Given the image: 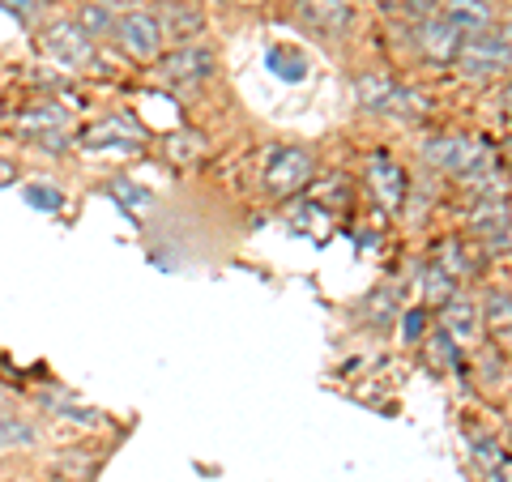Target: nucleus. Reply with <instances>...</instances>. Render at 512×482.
<instances>
[{
    "instance_id": "obj_1",
    "label": "nucleus",
    "mask_w": 512,
    "mask_h": 482,
    "mask_svg": "<svg viewBox=\"0 0 512 482\" xmlns=\"http://www.w3.org/2000/svg\"><path fill=\"white\" fill-rule=\"evenodd\" d=\"M457 69L461 77L470 82H483V77H500L508 73V30H478V35H466L461 39V52H457Z\"/></svg>"
},
{
    "instance_id": "obj_28",
    "label": "nucleus",
    "mask_w": 512,
    "mask_h": 482,
    "mask_svg": "<svg viewBox=\"0 0 512 482\" xmlns=\"http://www.w3.org/2000/svg\"><path fill=\"white\" fill-rule=\"evenodd\" d=\"M77 26H82L86 35L94 39V30H107V26H111V13H107L103 5H86V9H82V22H77Z\"/></svg>"
},
{
    "instance_id": "obj_27",
    "label": "nucleus",
    "mask_w": 512,
    "mask_h": 482,
    "mask_svg": "<svg viewBox=\"0 0 512 482\" xmlns=\"http://www.w3.org/2000/svg\"><path fill=\"white\" fill-rule=\"evenodd\" d=\"M26 201L35 205V210H47V214H56L60 205H64L60 192H56V188H47V184H30V188H26Z\"/></svg>"
},
{
    "instance_id": "obj_8",
    "label": "nucleus",
    "mask_w": 512,
    "mask_h": 482,
    "mask_svg": "<svg viewBox=\"0 0 512 482\" xmlns=\"http://www.w3.org/2000/svg\"><path fill=\"white\" fill-rule=\"evenodd\" d=\"M299 22L312 30V35L325 39H342L350 30V5L346 0H295Z\"/></svg>"
},
{
    "instance_id": "obj_33",
    "label": "nucleus",
    "mask_w": 512,
    "mask_h": 482,
    "mask_svg": "<svg viewBox=\"0 0 512 482\" xmlns=\"http://www.w3.org/2000/svg\"><path fill=\"white\" fill-rule=\"evenodd\" d=\"M222 5H239V9H252V5H265V0H222Z\"/></svg>"
},
{
    "instance_id": "obj_5",
    "label": "nucleus",
    "mask_w": 512,
    "mask_h": 482,
    "mask_svg": "<svg viewBox=\"0 0 512 482\" xmlns=\"http://www.w3.org/2000/svg\"><path fill=\"white\" fill-rule=\"evenodd\" d=\"M43 52L60 60L64 69H90L94 64V39L77 22H56L43 35Z\"/></svg>"
},
{
    "instance_id": "obj_16",
    "label": "nucleus",
    "mask_w": 512,
    "mask_h": 482,
    "mask_svg": "<svg viewBox=\"0 0 512 482\" xmlns=\"http://www.w3.org/2000/svg\"><path fill=\"white\" fill-rule=\"evenodd\" d=\"M380 111H389V116H397V120H423L431 111V99L414 86H393L389 99L380 103Z\"/></svg>"
},
{
    "instance_id": "obj_2",
    "label": "nucleus",
    "mask_w": 512,
    "mask_h": 482,
    "mask_svg": "<svg viewBox=\"0 0 512 482\" xmlns=\"http://www.w3.org/2000/svg\"><path fill=\"white\" fill-rule=\"evenodd\" d=\"M158 77H163L167 86H175V90L201 86V82H210L214 77V56L205 52V47H197V43H184V47H175V52L158 56Z\"/></svg>"
},
{
    "instance_id": "obj_30",
    "label": "nucleus",
    "mask_w": 512,
    "mask_h": 482,
    "mask_svg": "<svg viewBox=\"0 0 512 482\" xmlns=\"http://www.w3.org/2000/svg\"><path fill=\"white\" fill-rule=\"evenodd\" d=\"M440 13V0H406V18H414V22H431Z\"/></svg>"
},
{
    "instance_id": "obj_24",
    "label": "nucleus",
    "mask_w": 512,
    "mask_h": 482,
    "mask_svg": "<svg viewBox=\"0 0 512 482\" xmlns=\"http://www.w3.org/2000/svg\"><path fill=\"white\" fill-rule=\"evenodd\" d=\"M295 231H312L316 239L329 235V214L320 205H295Z\"/></svg>"
},
{
    "instance_id": "obj_22",
    "label": "nucleus",
    "mask_w": 512,
    "mask_h": 482,
    "mask_svg": "<svg viewBox=\"0 0 512 482\" xmlns=\"http://www.w3.org/2000/svg\"><path fill=\"white\" fill-rule=\"evenodd\" d=\"M363 312H367V320H372V325H393V316H397V291L393 286H380V291L372 295L363 303Z\"/></svg>"
},
{
    "instance_id": "obj_13",
    "label": "nucleus",
    "mask_w": 512,
    "mask_h": 482,
    "mask_svg": "<svg viewBox=\"0 0 512 482\" xmlns=\"http://www.w3.org/2000/svg\"><path fill=\"white\" fill-rule=\"evenodd\" d=\"M444 333L448 337H453V342H474V337H478V308H474V299H466V295H453V299H448L444 303Z\"/></svg>"
},
{
    "instance_id": "obj_3",
    "label": "nucleus",
    "mask_w": 512,
    "mask_h": 482,
    "mask_svg": "<svg viewBox=\"0 0 512 482\" xmlns=\"http://www.w3.org/2000/svg\"><path fill=\"white\" fill-rule=\"evenodd\" d=\"M470 227L483 235V244L491 252H508V188L495 192H478L474 210H470Z\"/></svg>"
},
{
    "instance_id": "obj_19",
    "label": "nucleus",
    "mask_w": 512,
    "mask_h": 482,
    "mask_svg": "<svg viewBox=\"0 0 512 482\" xmlns=\"http://www.w3.org/2000/svg\"><path fill=\"white\" fill-rule=\"evenodd\" d=\"M107 197L116 201L120 210L141 214V210H150L154 192H150V188H141V184H133V180H111V184H107Z\"/></svg>"
},
{
    "instance_id": "obj_12",
    "label": "nucleus",
    "mask_w": 512,
    "mask_h": 482,
    "mask_svg": "<svg viewBox=\"0 0 512 482\" xmlns=\"http://www.w3.org/2000/svg\"><path fill=\"white\" fill-rule=\"evenodd\" d=\"M64 124H69V116H64V107H35L26 111V116H18V133H26L30 141H39V146H60L64 141Z\"/></svg>"
},
{
    "instance_id": "obj_29",
    "label": "nucleus",
    "mask_w": 512,
    "mask_h": 482,
    "mask_svg": "<svg viewBox=\"0 0 512 482\" xmlns=\"http://www.w3.org/2000/svg\"><path fill=\"white\" fill-rule=\"evenodd\" d=\"M0 9L13 13V18H18V22H35L43 5H39V0H0Z\"/></svg>"
},
{
    "instance_id": "obj_9",
    "label": "nucleus",
    "mask_w": 512,
    "mask_h": 482,
    "mask_svg": "<svg viewBox=\"0 0 512 482\" xmlns=\"http://www.w3.org/2000/svg\"><path fill=\"white\" fill-rule=\"evenodd\" d=\"M158 26H163V39L171 35L175 43H192L205 30V13L197 0H163V13H158Z\"/></svg>"
},
{
    "instance_id": "obj_26",
    "label": "nucleus",
    "mask_w": 512,
    "mask_h": 482,
    "mask_svg": "<svg viewBox=\"0 0 512 482\" xmlns=\"http://www.w3.org/2000/svg\"><path fill=\"white\" fill-rule=\"evenodd\" d=\"M423 291H427V299H431V303H448V299H453V282H448L444 273H440L436 265H431V269L423 273Z\"/></svg>"
},
{
    "instance_id": "obj_7",
    "label": "nucleus",
    "mask_w": 512,
    "mask_h": 482,
    "mask_svg": "<svg viewBox=\"0 0 512 482\" xmlns=\"http://www.w3.org/2000/svg\"><path fill=\"white\" fill-rule=\"evenodd\" d=\"M116 35L124 43V52L128 56H137V60H158L163 56V26H158L154 13H124V18L116 22Z\"/></svg>"
},
{
    "instance_id": "obj_14",
    "label": "nucleus",
    "mask_w": 512,
    "mask_h": 482,
    "mask_svg": "<svg viewBox=\"0 0 512 482\" xmlns=\"http://www.w3.org/2000/svg\"><path fill=\"white\" fill-rule=\"evenodd\" d=\"M120 137H124V146H137V141H141V128H137L133 120H128V116H111V120H103V124L86 128L82 146H90V150H103V146H120Z\"/></svg>"
},
{
    "instance_id": "obj_25",
    "label": "nucleus",
    "mask_w": 512,
    "mask_h": 482,
    "mask_svg": "<svg viewBox=\"0 0 512 482\" xmlns=\"http://www.w3.org/2000/svg\"><path fill=\"white\" fill-rule=\"evenodd\" d=\"M508 308H512V299H508L504 286H500V291H491V295H487V325L500 329V333H508Z\"/></svg>"
},
{
    "instance_id": "obj_31",
    "label": "nucleus",
    "mask_w": 512,
    "mask_h": 482,
    "mask_svg": "<svg viewBox=\"0 0 512 482\" xmlns=\"http://www.w3.org/2000/svg\"><path fill=\"white\" fill-rule=\"evenodd\" d=\"M13 180H18V167H13L9 158H0V188H9Z\"/></svg>"
},
{
    "instance_id": "obj_18",
    "label": "nucleus",
    "mask_w": 512,
    "mask_h": 482,
    "mask_svg": "<svg viewBox=\"0 0 512 482\" xmlns=\"http://www.w3.org/2000/svg\"><path fill=\"white\" fill-rule=\"evenodd\" d=\"M26 444H35V427H30L22 414L0 406V453H9V448H26Z\"/></svg>"
},
{
    "instance_id": "obj_20",
    "label": "nucleus",
    "mask_w": 512,
    "mask_h": 482,
    "mask_svg": "<svg viewBox=\"0 0 512 482\" xmlns=\"http://www.w3.org/2000/svg\"><path fill=\"white\" fill-rule=\"evenodd\" d=\"M427 359L436 363V367H448V372H461V346L444 329H436V333L427 337Z\"/></svg>"
},
{
    "instance_id": "obj_23",
    "label": "nucleus",
    "mask_w": 512,
    "mask_h": 482,
    "mask_svg": "<svg viewBox=\"0 0 512 482\" xmlns=\"http://www.w3.org/2000/svg\"><path fill=\"white\" fill-rule=\"evenodd\" d=\"M269 69H274L282 82H303V77H308V64H303V56L286 52V47H274V52H269Z\"/></svg>"
},
{
    "instance_id": "obj_6",
    "label": "nucleus",
    "mask_w": 512,
    "mask_h": 482,
    "mask_svg": "<svg viewBox=\"0 0 512 482\" xmlns=\"http://www.w3.org/2000/svg\"><path fill=\"white\" fill-rule=\"evenodd\" d=\"M367 188H372V197H376V205L384 214H397L406 205L410 180L389 154H372V163H367Z\"/></svg>"
},
{
    "instance_id": "obj_4",
    "label": "nucleus",
    "mask_w": 512,
    "mask_h": 482,
    "mask_svg": "<svg viewBox=\"0 0 512 482\" xmlns=\"http://www.w3.org/2000/svg\"><path fill=\"white\" fill-rule=\"evenodd\" d=\"M312 154L308 150H299V146H286L278 150L274 158H269V167H265V184L269 192H278V197H295V192H303L312 184Z\"/></svg>"
},
{
    "instance_id": "obj_10",
    "label": "nucleus",
    "mask_w": 512,
    "mask_h": 482,
    "mask_svg": "<svg viewBox=\"0 0 512 482\" xmlns=\"http://www.w3.org/2000/svg\"><path fill=\"white\" fill-rule=\"evenodd\" d=\"M440 18L453 30H461V35H478V30L495 26V5L491 0H444Z\"/></svg>"
},
{
    "instance_id": "obj_17",
    "label": "nucleus",
    "mask_w": 512,
    "mask_h": 482,
    "mask_svg": "<svg viewBox=\"0 0 512 482\" xmlns=\"http://www.w3.org/2000/svg\"><path fill=\"white\" fill-rule=\"evenodd\" d=\"M470 457H474V465L487 474V482H508V453L500 444H495L491 436H470Z\"/></svg>"
},
{
    "instance_id": "obj_21",
    "label": "nucleus",
    "mask_w": 512,
    "mask_h": 482,
    "mask_svg": "<svg viewBox=\"0 0 512 482\" xmlns=\"http://www.w3.org/2000/svg\"><path fill=\"white\" fill-rule=\"evenodd\" d=\"M397 82L393 77H384V73H367V77H359L355 82V94H359V103L367 107V111H380V103L389 99V90H393Z\"/></svg>"
},
{
    "instance_id": "obj_15",
    "label": "nucleus",
    "mask_w": 512,
    "mask_h": 482,
    "mask_svg": "<svg viewBox=\"0 0 512 482\" xmlns=\"http://www.w3.org/2000/svg\"><path fill=\"white\" fill-rule=\"evenodd\" d=\"M431 265H436L440 273H444V278L448 282H461V278H474V256L466 252V244H461V239H440V248H436V261H431Z\"/></svg>"
},
{
    "instance_id": "obj_32",
    "label": "nucleus",
    "mask_w": 512,
    "mask_h": 482,
    "mask_svg": "<svg viewBox=\"0 0 512 482\" xmlns=\"http://www.w3.org/2000/svg\"><path fill=\"white\" fill-rule=\"evenodd\" d=\"M419 329H423V316H419V312H410V320H406V333H410V337H419Z\"/></svg>"
},
{
    "instance_id": "obj_11",
    "label": "nucleus",
    "mask_w": 512,
    "mask_h": 482,
    "mask_svg": "<svg viewBox=\"0 0 512 482\" xmlns=\"http://www.w3.org/2000/svg\"><path fill=\"white\" fill-rule=\"evenodd\" d=\"M461 39H466V35L448 26V22L440 18V13H436L431 22H423V26H419V47H423V56H427L431 64H453V60H457V52H461Z\"/></svg>"
}]
</instances>
